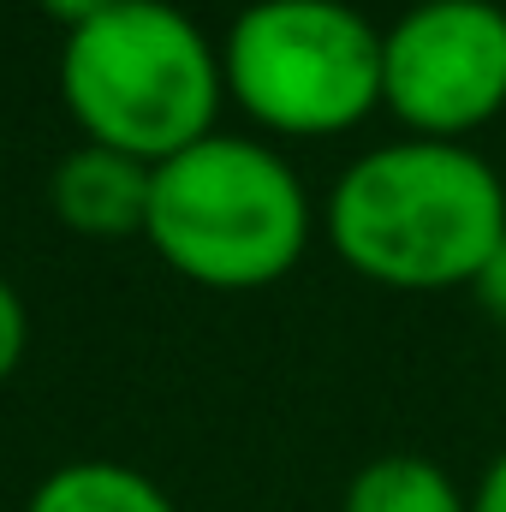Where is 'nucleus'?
Here are the masks:
<instances>
[{
    "label": "nucleus",
    "instance_id": "7ed1b4c3",
    "mask_svg": "<svg viewBox=\"0 0 506 512\" xmlns=\"http://www.w3.org/2000/svg\"><path fill=\"white\" fill-rule=\"evenodd\" d=\"M143 239L197 286L251 292L298 268L310 245V197L268 143L209 131L155 167Z\"/></svg>",
    "mask_w": 506,
    "mask_h": 512
},
{
    "label": "nucleus",
    "instance_id": "20e7f679",
    "mask_svg": "<svg viewBox=\"0 0 506 512\" xmlns=\"http://www.w3.org/2000/svg\"><path fill=\"white\" fill-rule=\"evenodd\" d=\"M227 96L280 137H340L381 108V30L346 0H251L221 48Z\"/></svg>",
    "mask_w": 506,
    "mask_h": 512
},
{
    "label": "nucleus",
    "instance_id": "0eeeda50",
    "mask_svg": "<svg viewBox=\"0 0 506 512\" xmlns=\"http://www.w3.org/2000/svg\"><path fill=\"white\" fill-rule=\"evenodd\" d=\"M340 512H471V495L435 459L387 453V459H370L346 483Z\"/></svg>",
    "mask_w": 506,
    "mask_h": 512
},
{
    "label": "nucleus",
    "instance_id": "423d86ee",
    "mask_svg": "<svg viewBox=\"0 0 506 512\" xmlns=\"http://www.w3.org/2000/svg\"><path fill=\"white\" fill-rule=\"evenodd\" d=\"M149 185H155V167L120 155V149H102V143H84L72 149L60 167H54V215L72 227V233H90V239H126L149 227Z\"/></svg>",
    "mask_w": 506,
    "mask_h": 512
},
{
    "label": "nucleus",
    "instance_id": "6e6552de",
    "mask_svg": "<svg viewBox=\"0 0 506 512\" xmlns=\"http://www.w3.org/2000/svg\"><path fill=\"white\" fill-rule=\"evenodd\" d=\"M24 512H173V501L131 465L84 459V465H60Z\"/></svg>",
    "mask_w": 506,
    "mask_h": 512
},
{
    "label": "nucleus",
    "instance_id": "f8f14e48",
    "mask_svg": "<svg viewBox=\"0 0 506 512\" xmlns=\"http://www.w3.org/2000/svg\"><path fill=\"white\" fill-rule=\"evenodd\" d=\"M471 512H506V447L489 459V471H483V483L471 489Z\"/></svg>",
    "mask_w": 506,
    "mask_h": 512
},
{
    "label": "nucleus",
    "instance_id": "1a4fd4ad",
    "mask_svg": "<svg viewBox=\"0 0 506 512\" xmlns=\"http://www.w3.org/2000/svg\"><path fill=\"white\" fill-rule=\"evenodd\" d=\"M24 334H30V322H24V304H18V292L0 280V382L18 370V358H24Z\"/></svg>",
    "mask_w": 506,
    "mask_h": 512
},
{
    "label": "nucleus",
    "instance_id": "9b49d317",
    "mask_svg": "<svg viewBox=\"0 0 506 512\" xmlns=\"http://www.w3.org/2000/svg\"><path fill=\"white\" fill-rule=\"evenodd\" d=\"M36 6H42L48 18H60L66 30H84V24H96L102 12H114L120 0H36Z\"/></svg>",
    "mask_w": 506,
    "mask_h": 512
},
{
    "label": "nucleus",
    "instance_id": "f03ea898",
    "mask_svg": "<svg viewBox=\"0 0 506 512\" xmlns=\"http://www.w3.org/2000/svg\"><path fill=\"white\" fill-rule=\"evenodd\" d=\"M227 72L209 36L167 0H120L84 30H66L60 96L90 143L149 167L203 143Z\"/></svg>",
    "mask_w": 506,
    "mask_h": 512
},
{
    "label": "nucleus",
    "instance_id": "39448f33",
    "mask_svg": "<svg viewBox=\"0 0 506 512\" xmlns=\"http://www.w3.org/2000/svg\"><path fill=\"white\" fill-rule=\"evenodd\" d=\"M381 108L435 143H465L506 108V6L417 0L381 30Z\"/></svg>",
    "mask_w": 506,
    "mask_h": 512
},
{
    "label": "nucleus",
    "instance_id": "9d476101",
    "mask_svg": "<svg viewBox=\"0 0 506 512\" xmlns=\"http://www.w3.org/2000/svg\"><path fill=\"white\" fill-rule=\"evenodd\" d=\"M471 292H477V304H483L495 322H506V239H501V251L489 256V268L477 274V286H471Z\"/></svg>",
    "mask_w": 506,
    "mask_h": 512
},
{
    "label": "nucleus",
    "instance_id": "f257e3e1",
    "mask_svg": "<svg viewBox=\"0 0 506 512\" xmlns=\"http://www.w3.org/2000/svg\"><path fill=\"white\" fill-rule=\"evenodd\" d=\"M328 239L352 274L393 292L477 286L506 239V185L471 143L399 137L340 173Z\"/></svg>",
    "mask_w": 506,
    "mask_h": 512
}]
</instances>
